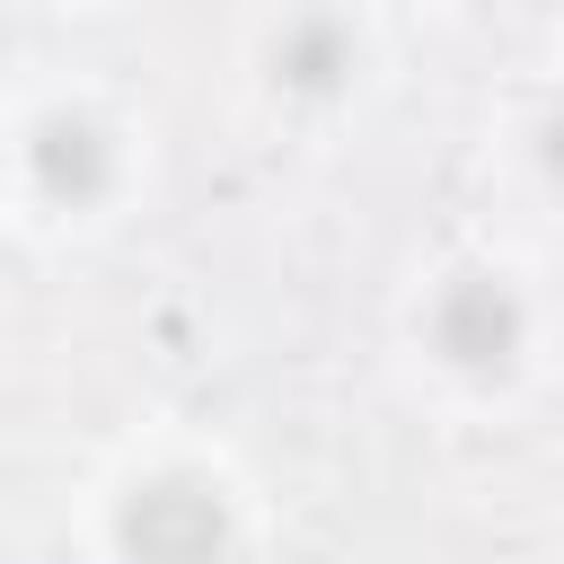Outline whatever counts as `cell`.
<instances>
[{
  "instance_id": "cell-1",
  "label": "cell",
  "mask_w": 564,
  "mask_h": 564,
  "mask_svg": "<svg viewBox=\"0 0 564 564\" xmlns=\"http://www.w3.org/2000/svg\"><path fill=\"white\" fill-rule=\"evenodd\" d=\"M115 546L132 564H220L229 555V502L203 476H150L115 502Z\"/></svg>"
},
{
  "instance_id": "cell-2",
  "label": "cell",
  "mask_w": 564,
  "mask_h": 564,
  "mask_svg": "<svg viewBox=\"0 0 564 564\" xmlns=\"http://www.w3.org/2000/svg\"><path fill=\"white\" fill-rule=\"evenodd\" d=\"M432 344L458 370H502L520 352V300L502 282H485V273H467V282H449L432 300Z\"/></svg>"
},
{
  "instance_id": "cell-3",
  "label": "cell",
  "mask_w": 564,
  "mask_h": 564,
  "mask_svg": "<svg viewBox=\"0 0 564 564\" xmlns=\"http://www.w3.org/2000/svg\"><path fill=\"white\" fill-rule=\"evenodd\" d=\"M26 167H35V185L53 194V203H88V194H106V132L88 123V115H44L35 123V141H26Z\"/></svg>"
},
{
  "instance_id": "cell-4",
  "label": "cell",
  "mask_w": 564,
  "mask_h": 564,
  "mask_svg": "<svg viewBox=\"0 0 564 564\" xmlns=\"http://www.w3.org/2000/svg\"><path fill=\"white\" fill-rule=\"evenodd\" d=\"M273 70H282L291 88H335V79L352 70V44H344V26H335V18H300V26H282Z\"/></svg>"
}]
</instances>
